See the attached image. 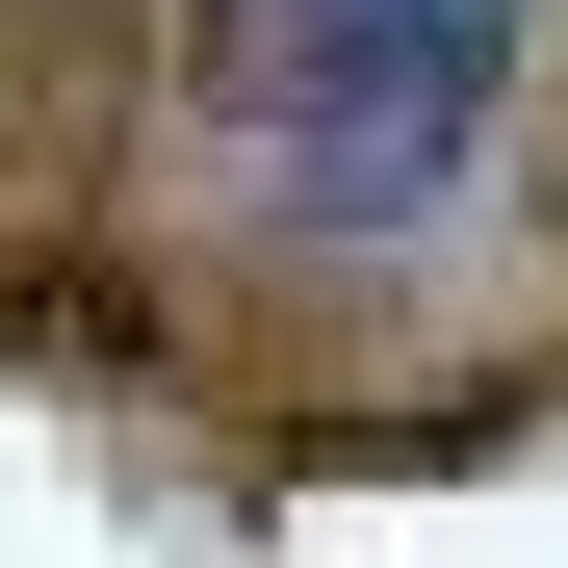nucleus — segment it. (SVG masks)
<instances>
[{
    "instance_id": "obj_1",
    "label": "nucleus",
    "mask_w": 568,
    "mask_h": 568,
    "mask_svg": "<svg viewBox=\"0 0 568 568\" xmlns=\"http://www.w3.org/2000/svg\"><path fill=\"white\" fill-rule=\"evenodd\" d=\"M542 0H207V130L284 233H439Z\"/></svg>"
}]
</instances>
